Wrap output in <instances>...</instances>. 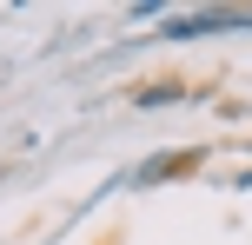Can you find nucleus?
Masks as SVG:
<instances>
[{"mask_svg":"<svg viewBox=\"0 0 252 245\" xmlns=\"http://www.w3.org/2000/svg\"><path fill=\"white\" fill-rule=\"evenodd\" d=\"M192 159L199 153H153L146 166L126 172V186H159V179H179V172H192Z\"/></svg>","mask_w":252,"mask_h":245,"instance_id":"nucleus-1","label":"nucleus"},{"mask_svg":"<svg viewBox=\"0 0 252 245\" xmlns=\"http://www.w3.org/2000/svg\"><path fill=\"white\" fill-rule=\"evenodd\" d=\"M179 100V86H146V93H133V106H173Z\"/></svg>","mask_w":252,"mask_h":245,"instance_id":"nucleus-2","label":"nucleus"}]
</instances>
